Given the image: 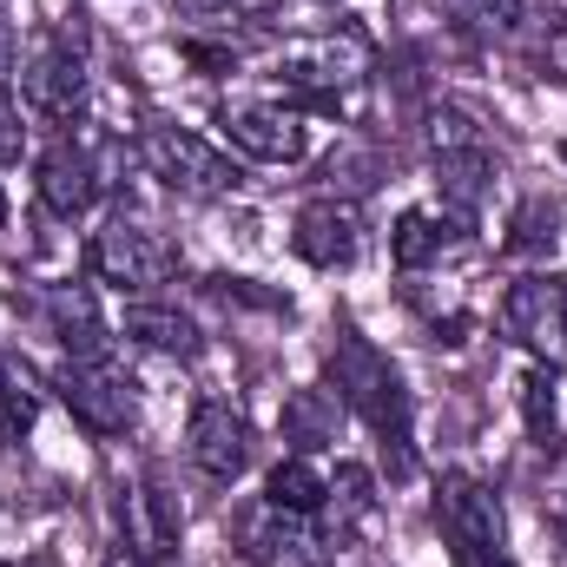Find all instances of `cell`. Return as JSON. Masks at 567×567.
I'll use <instances>...</instances> for the list:
<instances>
[{
	"instance_id": "6da1fadb",
	"label": "cell",
	"mask_w": 567,
	"mask_h": 567,
	"mask_svg": "<svg viewBox=\"0 0 567 567\" xmlns=\"http://www.w3.org/2000/svg\"><path fill=\"white\" fill-rule=\"evenodd\" d=\"M330 390L343 396V410H357L370 423V435L383 442L390 475H410V462H416V396H410L403 370L363 330H350V323L330 343Z\"/></svg>"
},
{
	"instance_id": "7a4b0ae2",
	"label": "cell",
	"mask_w": 567,
	"mask_h": 567,
	"mask_svg": "<svg viewBox=\"0 0 567 567\" xmlns=\"http://www.w3.org/2000/svg\"><path fill=\"white\" fill-rule=\"evenodd\" d=\"M370 80V40L363 33H310V40H290L271 53V86L297 93V100H317V106H357Z\"/></svg>"
},
{
	"instance_id": "3957f363",
	"label": "cell",
	"mask_w": 567,
	"mask_h": 567,
	"mask_svg": "<svg viewBox=\"0 0 567 567\" xmlns=\"http://www.w3.org/2000/svg\"><path fill=\"white\" fill-rule=\"evenodd\" d=\"M13 80H20V106L47 126H73L93 100V66H86V47L66 33V27H47L27 40V53L13 60Z\"/></svg>"
},
{
	"instance_id": "277c9868",
	"label": "cell",
	"mask_w": 567,
	"mask_h": 567,
	"mask_svg": "<svg viewBox=\"0 0 567 567\" xmlns=\"http://www.w3.org/2000/svg\"><path fill=\"white\" fill-rule=\"evenodd\" d=\"M86 271L100 284H113L120 297H158L178 278V245L158 225L133 218V212H113L86 245Z\"/></svg>"
},
{
	"instance_id": "5b68a950",
	"label": "cell",
	"mask_w": 567,
	"mask_h": 567,
	"mask_svg": "<svg viewBox=\"0 0 567 567\" xmlns=\"http://www.w3.org/2000/svg\"><path fill=\"white\" fill-rule=\"evenodd\" d=\"M435 528H442L455 567H515L502 495L482 475H442L435 482Z\"/></svg>"
},
{
	"instance_id": "8992f818",
	"label": "cell",
	"mask_w": 567,
	"mask_h": 567,
	"mask_svg": "<svg viewBox=\"0 0 567 567\" xmlns=\"http://www.w3.org/2000/svg\"><path fill=\"white\" fill-rule=\"evenodd\" d=\"M429 158H435V185H442V205L455 212H475L488 192H495V145L482 133V120L468 106H429Z\"/></svg>"
},
{
	"instance_id": "52a82bcc",
	"label": "cell",
	"mask_w": 567,
	"mask_h": 567,
	"mask_svg": "<svg viewBox=\"0 0 567 567\" xmlns=\"http://www.w3.org/2000/svg\"><path fill=\"white\" fill-rule=\"evenodd\" d=\"M140 165L178 198H231L245 185V165L212 140H198L192 126H145L140 133Z\"/></svg>"
},
{
	"instance_id": "ba28073f",
	"label": "cell",
	"mask_w": 567,
	"mask_h": 567,
	"mask_svg": "<svg viewBox=\"0 0 567 567\" xmlns=\"http://www.w3.org/2000/svg\"><path fill=\"white\" fill-rule=\"evenodd\" d=\"M231 535L251 567H337V548H343V535L323 515H290L278 502H251L231 522Z\"/></svg>"
},
{
	"instance_id": "9c48e42d",
	"label": "cell",
	"mask_w": 567,
	"mask_h": 567,
	"mask_svg": "<svg viewBox=\"0 0 567 567\" xmlns=\"http://www.w3.org/2000/svg\"><path fill=\"white\" fill-rule=\"evenodd\" d=\"M502 330L542 370H567V278H555V271H522V278L502 290Z\"/></svg>"
},
{
	"instance_id": "30bf717a",
	"label": "cell",
	"mask_w": 567,
	"mask_h": 567,
	"mask_svg": "<svg viewBox=\"0 0 567 567\" xmlns=\"http://www.w3.org/2000/svg\"><path fill=\"white\" fill-rule=\"evenodd\" d=\"M53 390H60V403L73 410V423L93 429V435H106V442H120V435L140 429V383H133L113 357H100V363H60Z\"/></svg>"
},
{
	"instance_id": "8fae6325",
	"label": "cell",
	"mask_w": 567,
	"mask_h": 567,
	"mask_svg": "<svg viewBox=\"0 0 567 567\" xmlns=\"http://www.w3.org/2000/svg\"><path fill=\"white\" fill-rule=\"evenodd\" d=\"M113 178H106V165H100V152L80 140V133H60V140L40 152V165H33V192H40V205L53 212V218H86L93 205H100V192H106Z\"/></svg>"
},
{
	"instance_id": "7c38bea8",
	"label": "cell",
	"mask_w": 567,
	"mask_h": 567,
	"mask_svg": "<svg viewBox=\"0 0 567 567\" xmlns=\"http://www.w3.org/2000/svg\"><path fill=\"white\" fill-rule=\"evenodd\" d=\"M290 251L310 265V271H350L363 258V212L357 198H303L297 218H290Z\"/></svg>"
},
{
	"instance_id": "4fadbf2b",
	"label": "cell",
	"mask_w": 567,
	"mask_h": 567,
	"mask_svg": "<svg viewBox=\"0 0 567 567\" xmlns=\"http://www.w3.org/2000/svg\"><path fill=\"white\" fill-rule=\"evenodd\" d=\"M468 251H475V225H468V212H455V205H410V212L396 218V231H390V258H396L403 278L442 271V265H455V258H468Z\"/></svg>"
},
{
	"instance_id": "5bb4252c",
	"label": "cell",
	"mask_w": 567,
	"mask_h": 567,
	"mask_svg": "<svg viewBox=\"0 0 567 567\" xmlns=\"http://www.w3.org/2000/svg\"><path fill=\"white\" fill-rule=\"evenodd\" d=\"M218 126H225V140L238 145L245 158H265V165H297L310 152L303 113L284 106V100H225Z\"/></svg>"
},
{
	"instance_id": "9a60e30c",
	"label": "cell",
	"mask_w": 567,
	"mask_h": 567,
	"mask_svg": "<svg viewBox=\"0 0 567 567\" xmlns=\"http://www.w3.org/2000/svg\"><path fill=\"white\" fill-rule=\"evenodd\" d=\"M258 455V435L251 423L231 410V403H198L192 423H185V462L212 482V488H231Z\"/></svg>"
},
{
	"instance_id": "2e32d148",
	"label": "cell",
	"mask_w": 567,
	"mask_h": 567,
	"mask_svg": "<svg viewBox=\"0 0 567 567\" xmlns=\"http://www.w3.org/2000/svg\"><path fill=\"white\" fill-rule=\"evenodd\" d=\"M40 317H47V330L60 337L66 363H100V357H113V323H106V310H100L93 284H80V278L47 284Z\"/></svg>"
},
{
	"instance_id": "e0dca14e",
	"label": "cell",
	"mask_w": 567,
	"mask_h": 567,
	"mask_svg": "<svg viewBox=\"0 0 567 567\" xmlns=\"http://www.w3.org/2000/svg\"><path fill=\"white\" fill-rule=\"evenodd\" d=\"M126 548L145 555V561H172V548H178V535H185V508L172 502V488H165V475L158 468H145L140 482L126 488Z\"/></svg>"
},
{
	"instance_id": "ac0fdd59",
	"label": "cell",
	"mask_w": 567,
	"mask_h": 567,
	"mask_svg": "<svg viewBox=\"0 0 567 567\" xmlns=\"http://www.w3.org/2000/svg\"><path fill=\"white\" fill-rule=\"evenodd\" d=\"M120 330H126V343H140L152 357H198V350H205L198 317L178 310V303H165V297H133Z\"/></svg>"
},
{
	"instance_id": "d6986e66",
	"label": "cell",
	"mask_w": 567,
	"mask_h": 567,
	"mask_svg": "<svg viewBox=\"0 0 567 567\" xmlns=\"http://www.w3.org/2000/svg\"><path fill=\"white\" fill-rule=\"evenodd\" d=\"M284 442L297 449V455H317V449H330L337 442V423H343V396L337 390H290L284 396Z\"/></svg>"
},
{
	"instance_id": "ffe728a7",
	"label": "cell",
	"mask_w": 567,
	"mask_h": 567,
	"mask_svg": "<svg viewBox=\"0 0 567 567\" xmlns=\"http://www.w3.org/2000/svg\"><path fill=\"white\" fill-rule=\"evenodd\" d=\"M265 502H278L290 515H323L330 508V468L317 462V455H284L278 468L265 475Z\"/></svg>"
},
{
	"instance_id": "44dd1931",
	"label": "cell",
	"mask_w": 567,
	"mask_h": 567,
	"mask_svg": "<svg viewBox=\"0 0 567 567\" xmlns=\"http://www.w3.org/2000/svg\"><path fill=\"white\" fill-rule=\"evenodd\" d=\"M555 245H561V205H555L548 192L522 198V212L508 218V251H515V258H548Z\"/></svg>"
},
{
	"instance_id": "7402d4cb",
	"label": "cell",
	"mask_w": 567,
	"mask_h": 567,
	"mask_svg": "<svg viewBox=\"0 0 567 567\" xmlns=\"http://www.w3.org/2000/svg\"><path fill=\"white\" fill-rule=\"evenodd\" d=\"M330 515H337V535L377 515V475H370L363 462H337V475H330V508H323V522H330Z\"/></svg>"
},
{
	"instance_id": "603a6c76",
	"label": "cell",
	"mask_w": 567,
	"mask_h": 567,
	"mask_svg": "<svg viewBox=\"0 0 567 567\" xmlns=\"http://www.w3.org/2000/svg\"><path fill=\"white\" fill-rule=\"evenodd\" d=\"M442 13L468 40H515L522 27V0H442Z\"/></svg>"
},
{
	"instance_id": "cb8c5ba5",
	"label": "cell",
	"mask_w": 567,
	"mask_h": 567,
	"mask_svg": "<svg viewBox=\"0 0 567 567\" xmlns=\"http://www.w3.org/2000/svg\"><path fill=\"white\" fill-rule=\"evenodd\" d=\"M20 145H27L20 100H13V93H7V80H0V165H13V158H20Z\"/></svg>"
},
{
	"instance_id": "d4e9b609",
	"label": "cell",
	"mask_w": 567,
	"mask_h": 567,
	"mask_svg": "<svg viewBox=\"0 0 567 567\" xmlns=\"http://www.w3.org/2000/svg\"><path fill=\"white\" fill-rule=\"evenodd\" d=\"M271 0H185V13H205V20H245V13H265Z\"/></svg>"
},
{
	"instance_id": "484cf974",
	"label": "cell",
	"mask_w": 567,
	"mask_h": 567,
	"mask_svg": "<svg viewBox=\"0 0 567 567\" xmlns=\"http://www.w3.org/2000/svg\"><path fill=\"white\" fill-rule=\"evenodd\" d=\"M0 416H7V423H20V429H27V416H33V403L13 390V370H7V357H0Z\"/></svg>"
},
{
	"instance_id": "4316f807",
	"label": "cell",
	"mask_w": 567,
	"mask_h": 567,
	"mask_svg": "<svg viewBox=\"0 0 567 567\" xmlns=\"http://www.w3.org/2000/svg\"><path fill=\"white\" fill-rule=\"evenodd\" d=\"M7 66H13V33L0 27V73H7Z\"/></svg>"
},
{
	"instance_id": "83f0119b",
	"label": "cell",
	"mask_w": 567,
	"mask_h": 567,
	"mask_svg": "<svg viewBox=\"0 0 567 567\" xmlns=\"http://www.w3.org/2000/svg\"><path fill=\"white\" fill-rule=\"evenodd\" d=\"M0 225H7V192H0Z\"/></svg>"
},
{
	"instance_id": "f1b7e54d",
	"label": "cell",
	"mask_w": 567,
	"mask_h": 567,
	"mask_svg": "<svg viewBox=\"0 0 567 567\" xmlns=\"http://www.w3.org/2000/svg\"><path fill=\"white\" fill-rule=\"evenodd\" d=\"M317 7H337V0H317Z\"/></svg>"
}]
</instances>
